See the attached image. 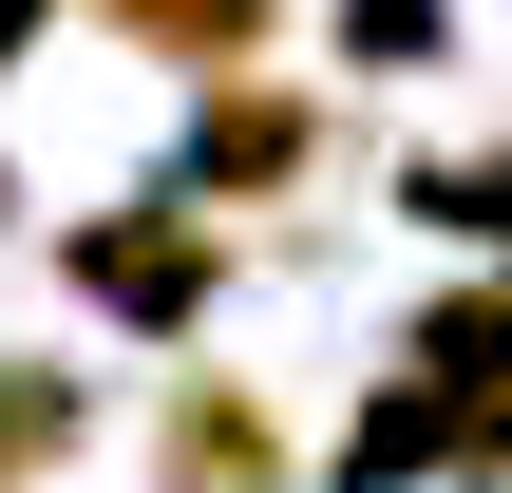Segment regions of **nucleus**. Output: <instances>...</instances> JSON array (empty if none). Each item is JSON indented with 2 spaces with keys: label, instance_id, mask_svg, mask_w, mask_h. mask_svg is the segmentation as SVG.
I'll return each mask as SVG.
<instances>
[{
  "label": "nucleus",
  "instance_id": "1",
  "mask_svg": "<svg viewBox=\"0 0 512 493\" xmlns=\"http://www.w3.org/2000/svg\"><path fill=\"white\" fill-rule=\"evenodd\" d=\"M57 304H95L114 342H190L228 304V228L190 190H133V209H76L57 228Z\"/></svg>",
  "mask_w": 512,
  "mask_h": 493
},
{
  "label": "nucleus",
  "instance_id": "2",
  "mask_svg": "<svg viewBox=\"0 0 512 493\" xmlns=\"http://www.w3.org/2000/svg\"><path fill=\"white\" fill-rule=\"evenodd\" d=\"M323 95L285 76V57H247V76H190V152H171V190L190 209H266V190H304L323 171Z\"/></svg>",
  "mask_w": 512,
  "mask_h": 493
},
{
  "label": "nucleus",
  "instance_id": "3",
  "mask_svg": "<svg viewBox=\"0 0 512 493\" xmlns=\"http://www.w3.org/2000/svg\"><path fill=\"white\" fill-rule=\"evenodd\" d=\"M152 493H285V399L228 380V361H190L152 399Z\"/></svg>",
  "mask_w": 512,
  "mask_h": 493
},
{
  "label": "nucleus",
  "instance_id": "4",
  "mask_svg": "<svg viewBox=\"0 0 512 493\" xmlns=\"http://www.w3.org/2000/svg\"><path fill=\"white\" fill-rule=\"evenodd\" d=\"M114 57H152V76H247V57H285V0H76Z\"/></svg>",
  "mask_w": 512,
  "mask_h": 493
},
{
  "label": "nucleus",
  "instance_id": "5",
  "mask_svg": "<svg viewBox=\"0 0 512 493\" xmlns=\"http://www.w3.org/2000/svg\"><path fill=\"white\" fill-rule=\"evenodd\" d=\"M76 437H95V380H76V361H38V342H0V493L76 475Z\"/></svg>",
  "mask_w": 512,
  "mask_h": 493
},
{
  "label": "nucleus",
  "instance_id": "6",
  "mask_svg": "<svg viewBox=\"0 0 512 493\" xmlns=\"http://www.w3.org/2000/svg\"><path fill=\"white\" fill-rule=\"evenodd\" d=\"M399 361H418V380H456V399H512V285H494V266H475V285H437Z\"/></svg>",
  "mask_w": 512,
  "mask_h": 493
},
{
  "label": "nucleus",
  "instance_id": "7",
  "mask_svg": "<svg viewBox=\"0 0 512 493\" xmlns=\"http://www.w3.org/2000/svg\"><path fill=\"white\" fill-rule=\"evenodd\" d=\"M342 57L361 76H437L456 57V0H342Z\"/></svg>",
  "mask_w": 512,
  "mask_h": 493
},
{
  "label": "nucleus",
  "instance_id": "8",
  "mask_svg": "<svg viewBox=\"0 0 512 493\" xmlns=\"http://www.w3.org/2000/svg\"><path fill=\"white\" fill-rule=\"evenodd\" d=\"M57 38V0H0V95H19V57Z\"/></svg>",
  "mask_w": 512,
  "mask_h": 493
},
{
  "label": "nucleus",
  "instance_id": "9",
  "mask_svg": "<svg viewBox=\"0 0 512 493\" xmlns=\"http://www.w3.org/2000/svg\"><path fill=\"white\" fill-rule=\"evenodd\" d=\"M494 285H512V228H494Z\"/></svg>",
  "mask_w": 512,
  "mask_h": 493
},
{
  "label": "nucleus",
  "instance_id": "10",
  "mask_svg": "<svg viewBox=\"0 0 512 493\" xmlns=\"http://www.w3.org/2000/svg\"><path fill=\"white\" fill-rule=\"evenodd\" d=\"M0 209H19V190H0Z\"/></svg>",
  "mask_w": 512,
  "mask_h": 493
}]
</instances>
